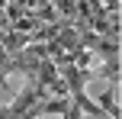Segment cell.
Listing matches in <instances>:
<instances>
[{
    "label": "cell",
    "mask_w": 122,
    "mask_h": 119,
    "mask_svg": "<svg viewBox=\"0 0 122 119\" xmlns=\"http://www.w3.org/2000/svg\"><path fill=\"white\" fill-rule=\"evenodd\" d=\"M58 77L64 81L67 97H71V93H84V87L97 77V71H90V68H74V64H61V68H58Z\"/></svg>",
    "instance_id": "2"
},
{
    "label": "cell",
    "mask_w": 122,
    "mask_h": 119,
    "mask_svg": "<svg viewBox=\"0 0 122 119\" xmlns=\"http://www.w3.org/2000/svg\"><path fill=\"white\" fill-rule=\"evenodd\" d=\"M36 71H39V58L32 52V45H26L23 52L10 55V74H23L26 81H36Z\"/></svg>",
    "instance_id": "3"
},
{
    "label": "cell",
    "mask_w": 122,
    "mask_h": 119,
    "mask_svg": "<svg viewBox=\"0 0 122 119\" xmlns=\"http://www.w3.org/2000/svg\"><path fill=\"white\" fill-rule=\"evenodd\" d=\"M51 42H55L61 52H77V48H80V32L74 29V26H67V29H61L58 36L51 39Z\"/></svg>",
    "instance_id": "6"
},
{
    "label": "cell",
    "mask_w": 122,
    "mask_h": 119,
    "mask_svg": "<svg viewBox=\"0 0 122 119\" xmlns=\"http://www.w3.org/2000/svg\"><path fill=\"white\" fill-rule=\"evenodd\" d=\"M119 39H106V36H97V32L84 29L80 32V48L84 52H97V55H103L106 61H119Z\"/></svg>",
    "instance_id": "1"
},
{
    "label": "cell",
    "mask_w": 122,
    "mask_h": 119,
    "mask_svg": "<svg viewBox=\"0 0 122 119\" xmlns=\"http://www.w3.org/2000/svg\"><path fill=\"white\" fill-rule=\"evenodd\" d=\"M32 16H36L42 26H48V23H55V19H58V10H55L51 3H48V6H36V10H32Z\"/></svg>",
    "instance_id": "8"
},
{
    "label": "cell",
    "mask_w": 122,
    "mask_h": 119,
    "mask_svg": "<svg viewBox=\"0 0 122 119\" xmlns=\"http://www.w3.org/2000/svg\"><path fill=\"white\" fill-rule=\"evenodd\" d=\"M23 119H32V116H29V113H26V116H23Z\"/></svg>",
    "instance_id": "10"
},
{
    "label": "cell",
    "mask_w": 122,
    "mask_h": 119,
    "mask_svg": "<svg viewBox=\"0 0 122 119\" xmlns=\"http://www.w3.org/2000/svg\"><path fill=\"white\" fill-rule=\"evenodd\" d=\"M32 42V36L29 32H16V29H6L3 32V39H0V48L6 52V55H16V52H23L26 45Z\"/></svg>",
    "instance_id": "5"
},
{
    "label": "cell",
    "mask_w": 122,
    "mask_h": 119,
    "mask_svg": "<svg viewBox=\"0 0 122 119\" xmlns=\"http://www.w3.org/2000/svg\"><path fill=\"white\" fill-rule=\"evenodd\" d=\"M36 103H39V93H36V87H32V81H26V87L6 103V116H10V119H23L26 109L36 106Z\"/></svg>",
    "instance_id": "4"
},
{
    "label": "cell",
    "mask_w": 122,
    "mask_h": 119,
    "mask_svg": "<svg viewBox=\"0 0 122 119\" xmlns=\"http://www.w3.org/2000/svg\"><path fill=\"white\" fill-rule=\"evenodd\" d=\"M100 109H109V113H112V119H122L119 103L112 100V90H103V93H100Z\"/></svg>",
    "instance_id": "9"
},
{
    "label": "cell",
    "mask_w": 122,
    "mask_h": 119,
    "mask_svg": "<svg viewBox=\"0 0 122 119\" xmlns=\"http://www.w3.org/2000/svg\"><path fill=\"white\" fill-rule=\"evenodd\" d=\"M71 100L80 106V113H84V116H97V119H103V116H106L103 109L97 106V103H90V100H87V93H71Z\"/></svg>",
    "instance_id": "7"
}]
</instances>
